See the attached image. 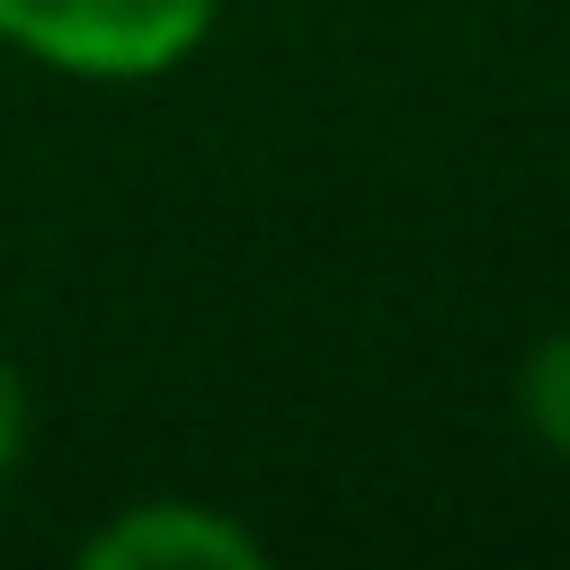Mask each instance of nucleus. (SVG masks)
I'll list each match as a JSON object with an SVG mask.
<instances>
[{"instance_id":"obj_1","label":"nucleus","mask_w":570,"mask_h":570,"mask_svg":"<svg viewBox=\"0 0 570 570\" xmlns=\"http://www.w3.org/2000/svg\"><path fill=\"white\" fill-rule=\"evenodd\" d=\"M214 18L223 0H0V45L80 89H142L169 80Z\"/></svg>"},{"instance_id":"obj_2","label":"nucleus","mask_w":570,"mask_h":570,"mask_svg":"<svg viewBox=\"0 0 570 570\" xmlns=\"http://www.w3.org/2000/svg\"><path fill=\"white\" fill-rule=\"evenodd\" d=\"M89 570H258L267 543L214 499H125L80 534Z\"/></svg>"},{"instance_id":"obj_3","label":"nucleus","mask_w":570,"mask_h":570,"mask_svg":"<svg viewBox=\"0 0 570 570\" xmlns=\"http://www.w3.org/2000/svg\"><path fill=\"white\" fill-rule=\"evenodd\" d=\"M517 410H525L534 445L570 454V330H552V338L525 347V365H517Z\"/></svg>"},{"instance_id":"obj_4","label":"nucleus","mask_w":570,"mask_h":570,"mask_svg":"<svg viewBox=\"0 0 570 570\" xmlns=\"http://www.w3.org/2000/svg\"><path fill=\"white\" fill-rule=\"evenodd\" d=\"M27 428H36L27 383H18V365L0 356V490H9V481H18V463H27Z\"/></svg>"}]
</instances>
